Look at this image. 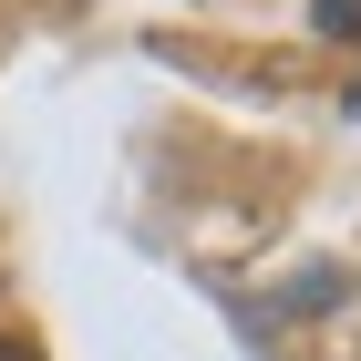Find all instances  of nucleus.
<instances>
[{"mask_svg":"<svg viewBox=\"0 0 361 361\" xmlns=\"http://www.w3.org/2000/svg\"><path fill=\"white\" fill-rule=\"evenodd\" d=\"M0 361H31V351H21V341H0Z\"/></svg>","mask_w":361,"mask_h":361,"instance_id":"f03ea898","label":"nucleus"},{"mask_svg":"<svg viewBox=\"0 0 361 361\" xmlns=\"http://www.w3.org/2000/svg\"><path fill=\"white\" fill-rule=\"evenodd\" d=\"M310 21L331 31V42H361V0H310Z\"/></svg>","mask_w":361,"mask_h":361,"instance_id":"f257e3e1","label":"nucleus"},{"mask_svg":"<svg viewBox=\"0 0 361 361\" xmlns=\"http://www.w3.org/2000/svg\"><path fill=\"white\" fill-rule=\"evenodd\" d=\"M351 114H361V83H351Z\"/></svg>","mask_w":361,"mask_h":361,"instance_id":"7ed1b4c3","label":"nucleus"}]
</instances>
